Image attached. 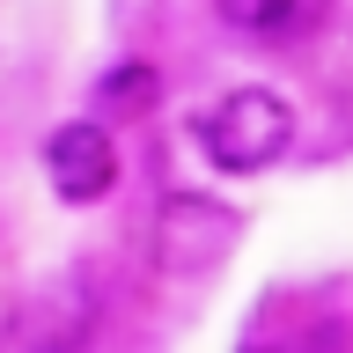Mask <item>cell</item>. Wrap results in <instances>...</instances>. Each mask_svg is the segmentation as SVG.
Returning <instances> with one entry per match:
<instances>
[{"label": "cell", "instance_id": "6da1fadb", "mask_svg": "<svg viewBox=\"0 0 353 353\" xmlns=\"http://www.w3.org/2000/svg\"><path fill=\"white\" fill-rule=\"evenodd\" d=\"M294 148V103H287L280 88H228L206 118H199V154L214 162L221 176H258L272 170L280 154Z\"/></svg>", "mask_w": 353, "mask_h": 353}, {"label": "cell", "instance_id": "7a4b0ae2", "mask_svg": "<svg viewBox=\"0 0 353 353\" xmlns=\"http://www.w3.org/2000/svg\"><path fill=\"white\" fill-rule=\"evenodd\" d=\"M236 243H243V214L214 192H170L148 228V250L170 280H206L214 265L236 258Z\"/></svg>", "mask_w": 353, "mask_h": 353}, {"label": "cell", "instance_id": "3957f363", "mask_svg": "<svg viewBox=\"0 0 353 353\" xmlns=\"http://www.w3.org/2000/svg\"><path fill=\"white\" fill-rule=\"evenodd\" d=\"M44 176H52V192H59L66 206H96V199H110L118 176H125L110 125H96V118H66V125L44 140Z\"/></svg>", "mask_w": 353, "mask_h": 353}, {"label": "cell", "instance_id": "277c9868", "mask_svg": "<svg viewBox=\"0 0 353 353\" xmlns=\"http://www.w3.org/2000/svg\"><path fill=\"white\" fill-rule=\"evenodd\" d=\"M214 15L236 30V37H294L309 15H316V0H214Z\"/></svg>", "mask_w": 353, "mask_h": 353}]
</instances>
